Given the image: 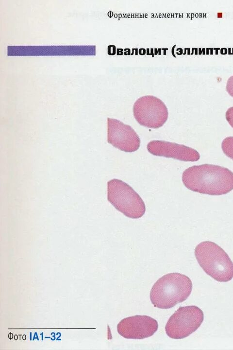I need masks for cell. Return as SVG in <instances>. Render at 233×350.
Here are the masks:
<instances>
[{"label":"cell","instance_id":"6da1fadb","mask_svg":"<svg viewBox=\"0 0 233 350\" xmlns=\"http://www.w3.org/2000/svg\"><path fill=\"white\" fill-rule=\"evenodd\" d=\"M182 181L187 189L193 192L220 195L233 190V172L216 165H194L183 171Z\"/></svg>","mask_w":233,"mask_h":350},{"label":"cell","instance_id":"7a4b0ae2","mask_svg":"<svg viewBox=\"0 0 233 350\" xmlns=\"http://www.w3.org/2000/svg\"><path fill=\"white\" fill-rule=\"evenodd\" d=\"M192 282L185 275L179 273L167 274L159 279L152 286L150 299L153 306L167 309L185 300L192 290Z\"/></svg>","mask_w":233,"mask_h":350},{"label":"cell","instance_id":"3957f363","mask_svg":"<svg viewBox=\"0 0 233 350\" xmlns=\"http://www.w3.org/2000/svg\"><path fill=\"white\" fill-rule=\"evenodd\" d=\"M196 258L203 271L219 282L233 278V262L227 253L216 244L207 241L195 248Z\"/></svg>","mask_w":233,"mask_h":350},{"label":"cell","instance_id":"277c9868","mask_svg":"<svg viewBox=\"0 0 233 350\" xmlns=\"http://www.w3.org/2000/svg\"><path fill=\"white\" fill-rule=\"evenodd\" d=\"M107 199L117 210L130 218H141L146 211L140 195L120 179L114 178L107 182Z\"/></svg>","mask_w":233,"mask_h":350},{"label":"cell","instance_id":"5b68a950","mask_svg":"<svg viewBox=\"0 0 233 350\" xmlns=\"http://www.w3.org/2000/svg\"><path fill=\"white\" fill-rule=\"evenodd\" d=\"M203 319V313L198 307H181L168 320L165 326L166 334L174 339L184 338L195 332Z\"/></svg>","mask_w":233,"mask_h":350},{"label":"cell","instance_id":"8992f818","mask_svg":"<svg viewBox=\"0 0 233 350\" xmlns=\"http://www.w3.org/2000/svg\"><path fill=\"white\" fill-rule=\"evenodd\" d=\"M133 110L135 120L140 125L151 128L161 127L168 116L165 103L152 95L139 98L134 103Z\"/></svg>","mask_w":233,"mask_h":350},{"label":"cell","instance_id":"52a82bcc","mask_svg":"<svg viewBox=\"0 0 233 350\" xmlns=\"http://www.w3.org/2000/svg\"><path fill=\"white\" fill-rule=\"evenodd\" d=\"M107 141L126 152H133L140 147V139L129 125L116 119L107 118Z\"/></svg>","mask_w":233,"mask_h":350},{"label":"cell","instance_id":"ba28073f","mask_svg":"<svg viewBox=\"0 0 233 350\" xmlns=\"http://www.w3.org/2000/svg\"><path fill=\"white\" fill-rule=\"evenodd\" d=\"M158 322L147 315H136L122 319L117 325L118 333L127 339H143L154 334Z\"/></svg>","mask_w":233,"mask_h":350},{"label":"cell","instance_id":"9c48e42d","mask_svg":"<svg viewBox=\"0 0 233 350\" xmlns=\"http://www.w3.org/2000/svg\"><path fill=\"white\" fill-rule=\"evenodd\" d=\"M147 149L151 154L172 158L184 161H197L200 158L195 149L184 145L161 140H153L147 144Z\"/></svg>","mask_w":233,"mask_h":350},{"label":"cell","instance_id":"30bf717a","mask_svg":"<svg viewBox=\"0 0 233 350\" xmlns=\"http://www.w3.org/2000/svg\"><path fill=\"white\" fill-rule=\"evenodd\" d=\"M221 148L224 154L233 159V137H227L222 141Z\"/></svg>","mask_w":233,"mask_h":350},{"label":"cell","instance_id":"8fae6325","mask_svg":"<svg viewBox=\"0 0 233 350\" xmlns=\"http://www.w3.org/2000/svg\"><path fill=\"white\" fill-rule=\"evenodd\" d=\"M226 89L229 94L233 97V75L228 78L227 81Z\"/></svg>","mask_w":233,"mask_h":350},{"label":"cell","instance_id":"7c38bea8","mask_svg":"<svg viewBox=\"0 0 233 350\" xmlns=\"http://www.w3.org/2000/svg\"><path fill=\"white\" fill-rule=\"evenodd\" d=\"M226 118L229 124L233 128V106L230 107L226 111Z\"/></svg>","mask_w":233,"mask_h":350},{"label":"cell","instance_id":"4fadbf2b","mask_svg":"<svg viewBox=\"0 0 233 350\" xmlns=\"http://www.w3.org/2000/svg\"><path fill=\"white\" fill-rule=\"evenodd\" d=\"M108 53L109 55H114L116 53V46L114 45L108 46Z\"/></svg>","mask_w":233,"mask_h":350},{"label":"cell","instance_id":"5bb4252c","mask_svg":"<svg viewBox=\"0 0 233 350\" xmlns=\"http://www.w3.org/2000/svg\"><path fill=\"white\" fill-rule=\"evenodd\" d=\"M123 50L122 49H117V54L118 55H122L123 54Z\"/></svg>","mask_w":233,"mask_h":350}]
</instances>
